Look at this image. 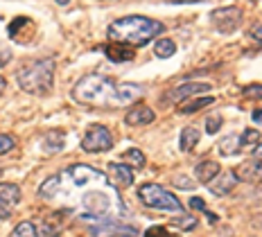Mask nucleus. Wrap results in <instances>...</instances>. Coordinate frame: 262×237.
<instances>
[{"mask_svg": "<svg viewBox=\"0 0 262 237\" xmlns=\"http://www.w3.org/2000/svg\"><path fill=\"white\" fill-rule=\"evenodd\" d=\"M9 237H39V230H36V226L32 222H20L12 230V235Z\"/></svg>", "mask_w": 262, "mask_h": 237, "instance_id": "19", "label": "nucleus"}, {"mask_svg": "<svg viewBox=\"0 0 262 237\" xmlns=\"http://www.w3.org/2000/svg\"><path fill=\"white\" fill-rule=\"evenodd\" d=\"M89 235L91 237H116V235H122V237H140L138 230L134 226H127V224H120V222H100V224H93L89 228Z\"/></svg>", "mask_w": 262, "mask_h": 237, "instance_id": "7", "label": "nucleus"}, {"mask_svg": "<svg viewBox=\"0 0 262 237\" xmlns=\"http://www.w3.org/2000/svg\"><path fill=\"white\" fill-rule=\"evenodd\" d=\"M113 147V136L106 126L102 124H95L86 131L84 140H81V149L84 152H91V154H102V152H108Z\"/></svg>", "mask_w": 262, "mask_h": 237, "instance_id": "6", "label": "nucleus"}, {"mask_svg": "<svg viewBox=\"0 0 262 237\" xmlns=\"http://www.w3.org/2000/svg\"><path fill=\"white\" fill-rule=\"evenodd\" d=\"M253 122H260V124H262V109L253 111Z\"/></svg>", "mask_w": 262, "mask_h": 237, "instance_id": "31", "label": "nucleus"}, {"mask_svg": "<svg viewBox=\"0 0 262 237\" xmlns=\"http://www.w3.org/2000/svg\"><path fill=\"white\" fill-rule=\"evenodd\" d=\"M253 36L258 38V41H262V27H255V30H253Z\"/></svg>", "mask_w": 262, "mask_h": 237, "instance_id": "32", "label": "nucleus"}, {"mask_svg": "<svg viewBox=\"0 0 262 237\" xmlns=\"http://www.w3.org/2000/svg\"><path fill=\"white\" fill-rule=\"evenodd\" d=\"M104 50V54L111 61H116V63H122V61H131V59L136 57V52L131 50V48L127 46H122V43H108V46L102 48Z\"/></svg>", "mask_w": 262, "mask_h": 237, "instance_id": "14", "label": "nucleus"}, {"mask_svg": "<svg viewBox=\"0 0 262 237\" xmlns=\"http://www.w3.org/2000/svg\"><path fill=\"white\" fill-rule=\"evenodd\" d=\"M190 206L196 208V210H201V212H208V208H206V203L201 201L199 197H192V199H190Z\"/></svg>", "mask_w": 262, "mask_h": 237, "instance_id": "29", "label": "nucleus"}, {"mask_svg": "<svg viewBox=\"0 0 262 237\" xmlns=\"http://www.w3.org/2000/svg\"><path fill=\"white\" fill-rule=\"evenodd\" d=\"M212 23L220 32L224 34H231V32H235L239 23H242V14H239V9L235 7H228V9H217V12H212Z\"/></svg>", "mask_w": 262, "mask_h": 237, "instance_id": "9", "label": "nucleus"}, {"mask_svg": "<svg viewBox=\"0 0 262 237\" xmlns=\"http://www.w3.org/2000/svg\"><path fill=\"white\" fill-rule=\"evenodd\" d=\"M154 118H156V113L151 111L149 106H145V104H138V106H134L127 113V124H131V126L151 124V122H154Z\"/></svg>", "mask_w": 262, "mask_h": 237, "instance_id": "13", "label": "nucleus"}, {"mask_svg": "<svg viewBox=\"0 0 262 237\" xmlns=\"http://www.w3.org/2000/svg\"><path fill=\"white\" fill-rule=\"evenodd\" d=\"M5 86H7V81L3 79V77H0V95H3V91H5Z\"/></svg>", "mask_w": 262, "mask_h": 237, "instance_id": "33", "label": "nucleus"}, {"mask_svg": "<svg viewBox=\"0 0 262 237\" xmlns=\"http://www.w3.org/2000/svg\"><path fill=\"white\" fill-rule=\"evenodd\" d=\"M258 140H260V131L247 129V131H244V136H242V147L244 145H253V142H258Z\"/></svg>", "mask_w": 262, "mask_h": 237, "instance_id": "25", "label": "nucleus"}, {"mask_svg": "<svg viewBox=\"0 0 262 237\" xmlns=\"http://www.w3.org/2000/svg\"><path fill=\"white\" fill-rule=\"evenodd\" d=\"M163 32H165V25L156 18H147V16H124L108 25V38L127 48L147 46L151 38H156Z\"/></svg>", "mask_w": 262, "mask_h": 237, "instance_id": "3", "label": "nucleus"}, {"mask_svg": "<svg viewBox=\"0 0 262 237\" xmlns=\"http://www.w3.org/2000/svg\"><path fill=\"white\" fill-rule=\"evenodd\" d=\"M39 197L63 212H77L81 222H120L127 214L118 187L91 165H70L39 187Z\"/></svg>", "mask_w": 262, "mask_h": 237, "instance_id": "1", "label": "nucleus"}, {"mask_svg": "<svg viewBox=\"0 0 262 237\" xmlns=\"http://www.w3.org/2000/svg\"><path fill=\"white\" fill-rule=\"evenodd\" d=\"M174 185H179V187H183V190H192L194 187V181H190V179H174Z\"/></svg>", "mask_w": 262, "mask_h": 237, "instance_id": "28", "label": "nucleus"}, {"mask_svg": "<svg viewBox=\"0 0 262 237\" xmlns=\"http://www.w3.org/2000/svg\"><path fill=\"white\" fill-rule=\"evenodd\" d=\"M220 126H222L220 115H208V118H206V134H217Z\"/></svg>", "mask_w": 262, "mask_h": 237, "instance_id": "23", "label": "nucleus"}, {"mask_svg": "<svg viewBox=\"0 0 262 237\" xmlns=\"http://www.w3.org/2000/svg\"><path fill=\"white\" fill-rule=\"evenodd\" d=\"M138 197L147 208H154L161 212H174L183 214V203L177 199V195H172L170 190H165L158 183H145L138 187Z\"/></svg>", "mask_w": 262, "mask_h": 237, "instance_id": "5", "label": "nucleus"}, {"mask_svg": "<svg viewBox=\"0 0 262 237\" xmlns=\"http://www.w3.org/2000/svg\"><path fill=\"white\" fill-rule=\"evenodd\" d=\"M220 172H222V167H220V163H215V161H204V163L196 165V169H194L196 179H199L201 183H206V185H208Z\"/></svg>", "mask_w": 262, "mask_h": 237, "instance_id": "15", "label": "nucleus"}, {"mask_svg": "<svg viewBox=\"0 0 262 237\" xmlns=\"http://www.w3.org/2000/svg\"><path fill=\"white\" fill-rule=\"evenodd\" d=\"M145 95L140 84H118L104 75H86L75 84L73 97L86 106H127Z\"/></svg>", "mask_w": 262, "mask_h": 237, "instance_id": "2", "label": "nucleus"}, {"mask_svg": "<svg viewBox=\"0 0 262 237\" xmlns=\"http://www.w3.org/2000/svg\"><path fill=\"white\" fill-rule=\"evenodd\" d=\"M20 201V187L14 183H0V219H9Z\"/></svg>", "mask_w": 262, "mask_h": 237, "instance_id": "8", "label": "nucleus"}, {"mask_svg": "<svg viewBox=\"0 0 262 237\" xmlns=\"http://www.w3.org/2000/svg\"><path fill=\"white\" fill-rule=\"evenodd\" d=\"M244 95L247 97H262V86H247L244 88Z\"/></svg>", "mask_w": 262, "mask_h": 237, "instance_id": "27", "label": "nucleus"}, {"mask_svg": "<svg viewBox=\"0 0 262 237\" xmlns=\"http://www.w3.org/2000/svg\"><path fill=\"white\" fill-rule=\"evenodd\" d=\"M54 79V61L52 59H39L34 63H27L18 70L16 81L30 95H46L52 88Z\"/></svg>", "mask_w": 262, "mask_h": 237, "instance_id": "4", "label": "nucleus"}, {"mask_svg": "<svg viewBox=\"0 0 262 237\" xmlns=\"http://www.w3.org/2000/svg\"><path fill=\"white\" fill-rule=\"evenodd\" d=\"M210 104H215V100H212V97H201V100H194V102H190V104H185V106H181V113L201 111V109L210 106Z\"/></svg>", "mask_w": 262, "mask_h": 237, "instance_id": "21", "label": "nucleus"}, {"mask_svg": "<svg viewBox=\"0 0 262 237\" xmlns=\"http://www.w3.org/2000/svg\"><path fill=\"white\" fill-rule=\"evenodd\" d=\"M124 165H134V167H145V154L140 149H129L122 154Z\"/></svg>", "mask_w": 262, "mask_h": 237, "instance_id": "20", "label": "nucleus"}, {"mask_svg": "<svg viewBox=\"0 0 262 237\" xmlns=\"http://www.w3.org/2000/svg\"><path fill=\"white\" fill-rule=\"evenodd\" d=\"M237 185V176L233 174V172H220L215 176V179L208 183V187H210V192L212 195H217V197H224V195H228V192L233 190V187Z\"/></svg>", "mask_w": 262, "mask_h": 237, "instance_id": "12", "label": "nucleus"}, {"mask_svg": "<svg viewBox=\"0 0 262 237\" xmlns=\"http://www.w3.org/2000/svg\"><path fill=\"white\" fill-rule=\"evenodd\" d=\"M172 224L179 226V228L188 230V228H194V226H196V219L194 217H181V219H177V222H172Z\"/></svg>", "mask_w": 262, "mask_h": 237, "instance_id": "26", "label": "nucleus"}, {"mask_svg": "<svg viewBox=\"0 0 262 237\" xmlns=\"http://www.w3.org/2000/svg\"><path fill=\"white\" fill-rule=\"evenodd\" d=\"M210 84H204V81H192V84H179V86H174L170 93L165 95V100H170V102H183L185 97H190V95H196V93H206V91H210Z\"/></svg>", "mask_w": 262, "mask_h": 237, "instance_id": "10", "label": "nucleus"}, {"mask_svg": "<svg viewBox=\"0 0 262 237\" xmlns=\"http://www.w3.org/2000/svg\"><path fill=\"white\" fill-rule=\"evenodd\" d=\"M220 152L224 154V156H235V154L242 152V138L235 136V134L226 136V138H224V140L220 142Z\"/></svg>", "mask_w": 262, "mask_h": 237, "instance_id": "16", "label": "nucleus"}, {"mask_svg": "<svg viewBox=\"0 0 262 237\" xmlns=\"http://www.w3.org/2000/svg\"><path fill=\"white\" fill-rule=\"evenodd\" d=\"M174 52H177L174 41H170V38H161V41H156V46H154V54H156V57L167 59V57H172Z\"/></svg>", "mask_w": 262, "mask_h": 237, "instance_id": "18", "label": "nucleus"}, {"mask_svg": "<svg viewBox=\"0 0 262 237\" xmlns=\"http://www.w3.org/2000/svg\"><path fill=\"white\" fill-rule=\"evenodd\" d=\"M253 158H255V163H262V142L253 149Z\"/></svg>", "mask_w": 262, "mask_h": 237, "instance_id": "30", "label": "nucleus"}, {"mask_svg": "<svg viewBox=\"0 0 262 237\" xmlns=\"http://www.w3.org/2000/svg\"><path fill=\"white\" fill-rule=\"evenodd\" d=\"M108 174H111V183L116 187H129L134 183V169L124 163H111L108 165Z\"/></svg>", "mask_w": 262, "mask_h": 237, "instance_id": "11", "label": "nucleus"}, {"mask_svg": "<svg viewBox=\"0 0 262 237\" xmlns=\"http://www.w3.org/2000/svg\"><path fill=\"white\" fill-rule=\"evenodd\" d=\"M14 145H16V140L12 136H7V134H0V154H7V152H12L14 149Z\"/></svg>", "mask_w": 262, "mask_h": 237, "instance_id": "24", "label": "nucleus"}, {"mask_svg": "<svg viewBox=\"0 0 262 237\" xmlns=\"http://www.w3.org/2000/svg\"><path fill=\"white\" fill-rule=\"evenodd\" d=\"M196 142H199V131H196L194 126H185V129L181 131V149L192 152L196 147Z\"/></svg>", "mask_w": 262, "mask_h": 237, "instance_id": "17", "label": "nucleus"}, {"mask_svg": "<svg viewBox=\"0 0 262 237\" xmlns=\"http://www.w3.org/2000/svg\"><path fill=\"white\" fill-rule=\"evenodd\" d=\"M145 237H179V235H174L172 230L163 228V226H151V228L145 230Z\"/></svg>", "mask_w": 262, "mask_h": 237, "instance_id": "22", "label": "nucleus"}]
</instances>
